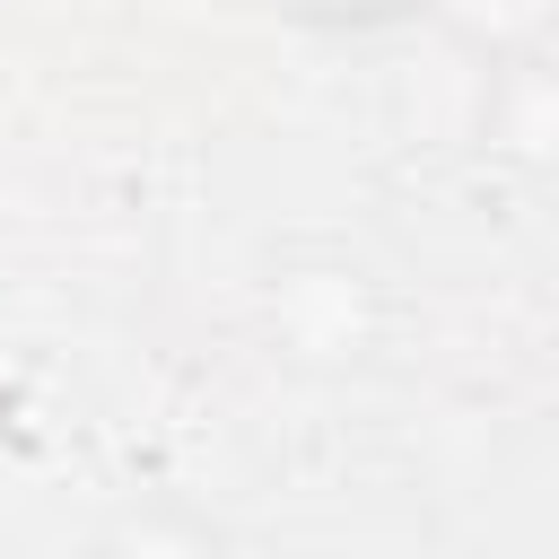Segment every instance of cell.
Returning <instances> with one entry per match:
<instances>
[{
  "instance_id": "cell-1",
  "label": "cell",
  "mask_w": 559,
  "mask_h": 559,
  "mask_svg": "<svg viewBox=\"0 0 559 559\" xmlns=\"http://www.w3.org/2000/svg\"><path fill=\"white\" fill-rule=\"evenodd\" d=\"M271 9L297 17V26H314V35H393V26L428 17L437 0H271Z\"/></svg>"
}]
</instances>
